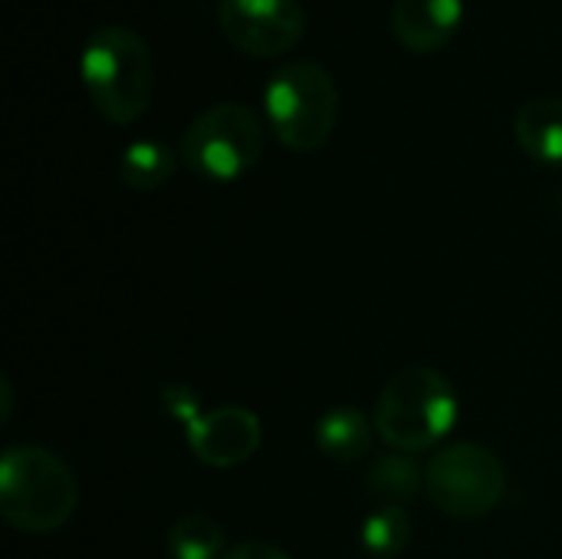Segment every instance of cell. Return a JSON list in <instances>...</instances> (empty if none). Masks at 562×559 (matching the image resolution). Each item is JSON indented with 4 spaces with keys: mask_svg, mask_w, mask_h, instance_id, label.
<instances>
[{
    "mask_svg": "<svg viewBox=\"0 0 562 559\" xmlns=\"http://www.w3.org/2000/svg\"><path fill=\"white\" fill-rule=\"evenodd\" d=\"M79 504L72 468L49 448L10 445L0 461V517L20 534H56Z\"/></svg>",
    "mask_w": 562,
    "mask_h": 559,
    "instance_id": "1",
    "label": "cell"
},
{
    "mask_svg": "<svg viewBox=\"0 0 562 559\" xmlns=\"http://www.w3.org/2000/svg\"><path fill=\"white\" fill-rule=\"evenodd\" d=\"M86 96L115 125L145 115L155 96V59L148 43L128 26H99L79 56Z\"/></svg>",
    "mask_w": 562,
    "mask_h": 559,
    "instance_id": "2",
    "label": "cell"
},
{
    "mask_svg": "<svg viewBox=\"0 0 562 559\" xmlns=\"http://www.w3.org/2000/svg\"><path fill=\"white\" fill-rule=\"evenodd\" d=\"M458 412V392L448 376L431 366H408L385 382L372 422L392 451L418 455L448 438Z\"/></svg>",
    "mask_w": 562,
    "mask_h": 559,
    "instance_id": "3",
    "label": "cell"
},
{
    "mask_svg": "<svg viewBox=\"0 0 562 559\" xmlns=\"http://www.w3.org/2000/svg\"><path fill=\"white\" fill-rule=\"evenodd\" d=\"M263 112L277 142L290 152H316L339 122V86L319 63H286L263 86Z\"/></svg>",
    "mask_w": 562,
    "mask_h": 559,
    "instance_id": "4",
    "label": "cell"
},
{
    "mask_svg": "<svg viewBox=\"0 0 562 559\" xmlns=\"http://www.w3.org/2000/svg\"><path fill=\"white\" fill-rule=\"evenodd\" d=\"M178 152L198 178L237 181L263 155V122L244 102H217L191 119Z\"/></svg>",
    "mask_w": 562,
    "mask_h": 559,
    "instance_id": "5",
    "label": "cell"
},
{
    "mask_svg": "<svg viewBox=\"0 0 562 559\" xmlns=\"http://www.w3.org/2000/svg\"><path fill=\"white\" fill-rule=\"evenodd\" d=\"M504 491L507 471L484 445H451L425 465V494L448 517H484L501 504Z\"/></svg>",
    "mask_w": 562,
    "mask_h": 559,
    "instance_id": "6",
    "label": "cell"
},
{
    "mask_svg": "<svg viewBox=\"0 0 562 559\" xmlns=\"http://www.w3.org/2000/svg\"><path fill=\"white\" fill-rule=\"evenodd\" d=\"M217 23L234 49L254 59H273L303 40L306 10L300 0H221Z\"/></svg>",
    "mask_w": 562,
    "mask_h": 559,
    "instance_id": "7",
    "label": "cell"
},
{
    "mask_svg": "<svg viewBox=\"0 0 562 559\" xmlns=\"http://www.w3.org/2000/svg\"><path fill=\"white\" fill-rule=\"evenodd\" d=\"M188 448L207 468H237L250 461L263 441V425L257 412L244 405H221L201 412L191 425H184Z\"/></svg>",
    "mask_w": 562,
    "mask_h": 559,
    "instance_id": "8",
    "label": "cell"
},
{
    "mask_svg": "<svg viewBox=\"0 0 562 559\" xmlns=\"http://www.w3.org/2000/svg\"><path fill=\"white\" fill-rule=\"evenodd\" d=\"M464 20V0H395L392 33L408 53L445 49Z\"/></svg>",
    "mask_w": 562,
    "mask_h": 559,
    "instance_id": "9",
    "label": "cell"
},
{
    "mask_svg": "<svg viewBox=\"0 0 562 559\" xmlns=\"http://www.w3.org/2000/svg\"><path fill=\"white\" fill-rule=\"evenodd\" d=\"M520 148L540 165H562V99L533 96L514 119Z\"/></svg>",
    "mask_w": 562,
    "mask_h": 559,
    "instance_id": "10",
    "label": "cell"
},
{
    "mask_svg": "<svg viewBox=\"0 0 562 559\" xmlns=\"http://www.w3.org/2000/svg\"><path fill=\"white\" fill-rule=\"evenodd\" d=\"M372 425L375 422H369L359 409L339 405V409H329L316 422L313 441L323 458H329L336 465H356L372 451Z\"/></svg>",
    "mask_w": 562,
    "mask_h": 559,
    "instance_id": "11",
    "label": "cell"
},
{
    "mask_svg": "<svg viewBox=\"0 0 562 559\" xmlns=\"http://www.w3.org/2000/svg\"><path fill=\"white\" fill-rule=\"evenodd\" d=\"M178 161H181V152H175L168 142L138 138V142L125 145V152L119 158V178L132 191H158L175 178Z\"/></svg>",
    "mask_w": 562,
    "mask_h": 559,
    "instance_id": "12",
    "label": "cell"
},
{
    "mask_svg": "<svg viewBox=\"0 0 562 559\" xmlns=\"http://www.w3.org/2000/svg\"><path fill=\"white\" fill-rule=\"evenodd\" d=\"M422 488H425V471L415 465L412 455L385 451V455L372 458L369 474H366V491L382 507H405Z\"/></svg>",
    "mask_w": 562,
    "mask_h": 559,
    "instance_id": "13",
    "label": "cell"
},
{
    "mask_svg": "<svg viewBox=\"0 0 562 559\" xmlns=\"http://www.w3.org/2000/svg\"><path fill=\"white\" fill-rule=\"evenodd\" d=\"M168 554L171 559H224L227 557V534L211 514L191 511L171 524Z\"/></svg>",
    "mask_w": 562,
    "mask_h": 559,
    "instance_id": "14",
    "label": "cell"
},
{
    "mask_svg": "<svg viewBox=\"0 0 562 559\" xmlns=\"http://www.w3.org/2000/svg\"><path fill=\"white\" fill-rule=\"evenodd\" d=\"M359 544L375 559H398L412 544V517L405 507H379L362 521Z\"/></svg>",
    "mask_w": 562,
    "mask_h": 559,
    "instance_id": "15",
    "label": "cell"
},
{
    "mask_svg": "<svg viewBox=\"0 0 562 559\" xmlns=\"http://www.w3.org/2000/svg\"><path fill=\"white\" fill-rule=\"evenodd\" d=\"M161 409L181 422V425H191L198 415H201V399L188 389V385H165L161 389Z\"/></svg>",
    "mask_w": 562,
    "mask_h": 559,
    "instance_id": "16",
    "label": "cell"
},
{
    "mask_svg": "<svg viewBox=\"0 0 562 559\" xmlns=\"http://www.w3.org/2000/svg\"><path fill=\"white\" fill-rule=\"evenodd\" d=\"M224 559H293L290 554H283L280 547L273 544H263V540H247V544H237L227 550Z\"/></svg>",
    "mask_w": 562,
    "mask_h": 559,
    "instance_id": "17",
    "label": "cell"
}]
</instances>
